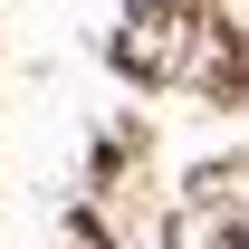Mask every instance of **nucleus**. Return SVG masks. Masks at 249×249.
<instances>
[{
  "instance_id": "nucleus-1",
  "label": "nucleus",
  "mask_w": 249,
  "mask_h": 249,
  "mask_svg": "<svg viewBox=\"0 0 249 249\" xmlns=\"http://www.w3.org/2000/svg\"><path fill=\"white\" fill-rule=\"evenodd\" d=\"M220 249H249V230H230V240H220Z\"/></svg>"
}]
</instances>
